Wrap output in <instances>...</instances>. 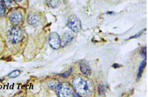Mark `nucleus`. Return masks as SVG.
I'll return each instance as SVG.
<instances>
[{"label":"nucleus","mask_w":148,"mask_h":97,"mask_svg":"<svg viewBox=\"0 0 148 97\" xmlns=\"http://www.w3.org/2000/svg\"><path fill=\"white\" fill-rule=\"evenodd\" d=\"M73 88L80 96H87L91 93L92 86H90L86 80L80 76L74 78L73 81Z\"/></svg>","instance_id":"obj_1"},{"label":"nucleus","mask_w":148,"mask_h":97,"mask_svg":"<svg viewBox=\"0 0 148 97\" xmlns=\"http://www.w3.org/2000/svg\"><path fill=\"white\" fill-rule=\"evenodd\" d=\"M56 91L60 97L80 96L77 93L76 94L74 92L72 88L68 84H61Z\"/></svg>","instance_id":"obj_2"},{"label":"nucleus","mask_w":148,"mask_h":97,"mask_svg":"<svg viewBox=\"0 0 148 97\" xmlns=\"http://www.w3.org/2000/svg\"><path fill=\"white\" fill-rule=\"evenodd\" d=\"M23 37V32L20 27L17 26L14 27L10 33L9 40L14 43H17L21 42Z\"/></svg>","instance_id":"obj_3"},{"label":"nucleus","mask_w":148,"mask_h":97,"mask_svg":"<svg viewBox=\"0 0 148 97\" xmlns=\"http://www.w3.org/2000/svg\"><path fill=\"white\" fill-rule=\"evenodd\" d=\"M68 27L75 32H79L82 29V25L79 19L75 15H71L67 22Z\"/></svg>","instance_id":"obj_4"},{"label":"nucleus","mask_w":148,"mask_h":97,"mask_svg":"<svg viewBox=\"0 0 148 97\" xmlns=\"http://www.w3.org/2000/svg\"><path fill=\"white\" fill-rule=\"evenodd\" d=\"M50 45L54 49H58L61 46V40L59 34L53 32L50 34L49 38Z\"/></svg>","instance_id":"obj_5"},{"label":"nucleus","mask_w":148,"mask_h":97,"mask_svg":"<svg viewBox=\"0 0 148 97\" xmlns=\"http://www.w3.org/2000/svg\"><path fill=\"white\" fill-rule=\"evenodd\" d=\"M74 38L73 33L67 32L63 34L61 40V45L62 47L67 46L72 41Z\"/></svg>","instance_id":"obj_6"},{"label":"nucleus","mask_w":148,"mask_h":97,"mask_svg":"<svg viewBox=\"0 0 148 97\" xmlns=\"http://www.w3.org/2000/svg\"><path fill=\"white\" fill-rule=\"evenodd\" d=\"M80 69L83 74L87 76L91 75L92 71L89 63L86 61H83L80 63Z\"/></svg>","instance_id":"obj_7"},{"label":"nucleus","mask_w":148,"mask_h":97,"mask_svg":"<svg viewBox=\"0 0 148 97\" xmlns=\"http://www.w3.org/2000/svg\"><path fill=\"white\" fill-rule=\"evenodd\" d=\"M10 18L12 22L17 24L20 22L22 19V15L20 11H14L10 14Z\"/></svg>","instance_id":"obj_8"},{"label":"nucleus","mask_w":148,"mask_h":97,"mask_svg":"<svg viewBox=\"0 0 148 97\" xmlns=\"http://www.w3.org/2000/svg\"><path fill=\"white\" fill-rule=\"evenodd\" d=\"M147 64V59H144L142 62L141 63L139 66V69L137 75V80H139L141 78L143 71Z\"/></svg>","instance_id":"obj_9"},{"label":"nucleus","mask_w":148,"mask_h":97,"mask_svg":"<svg viewBox=\"0 0 148 97\" xmlns=\"http://www.w3.org/2000/svg\"><path fill=\"white\" fill-rule=\"evenodd\" d=\"M40 18L39 16L36 14H32L28 18V22L30 24L32 25H37L40 22Z\"/></svg>","instance_id":"obj_10"},{"label":"nucleus","mask_w":148,"mask_h":97,"mask_svg":"<svg viewBox=\"0 0 148 97\" xmlns=\"http://www.w3.org/2000/svg\"><path fill=\"white\" fill-rule=\"evenodd\" d=\"M107 86L103 84H100L98 87V93L100 96H103L107 91Z\"/></svg>","instance_id":"obj_11"},{"label":"nucleus","mask_w":148,"mask_h":97,"mask_svg":"<svg viewBox=\"0 0 148 97\" xmlns=\"http://www.w3.org/2000/svg\"><path fill=\"white\" fill-rule=\"evenodd\" d=\"M5 9L3 0H0V16H3L5 13Z\"/></svg>","instance_id":"obj_12"},{"label":"nucleus","mask_w":148,"mask_h":97,"mask_svg":"<svg viewBox=\"0 0 148 97\" xmlns=\"http://www.w3.org/2000/svg\"><path fill=\"white\" fill-rule=\"evenodd\" d=\"M140 54L142 57L144 59H147V47H143L141 49Z\"/></svg>","instance_id":"obj_13"},{"label":"nucleus","mask_w":148,"mask_h":97,"mask_svg":"<svg viewBox=\"0 0 148 97\" xmlns=\"http://www.w3.org/2000/svg\"><path fill=\"white\" fill-rule=\"evenodd\" d=\"M146 29H144L140 31V32H138L137 34L135 35H133V36H130L128 39H133L137 38H138L140 37L144 32L146 31Z\"/></svg>","instance_id":"obj_14"},{"label":"nucleus","mask_w":148,"mask_h":97,"mask_svg":"<svg viewBox=\"0 0 148 97\" xmlns=\"http://www.w3.org/2000/svg\"><path fill=\"white\" fill-rule=\"evenodd\" d=\"M20 71L18 70L13 71L9 74V77L10 78H15L17 77L20 74Z\"/></svg>","instance_id":"obj_15"},{"label":"nucleus","mask_w":148,"mask_h":97,"mask_svg":"<svg viewBox=\"0 0 148 97\" xmlns=\"http://www.w3.org/2000/svg\"><path fill=\"white\" fill-rule=\"evenodd\" d=\"M72 72V68H70L69 70L67 71H66L65 73H63V74H61L60 75L62 77L64 78H67L71 74V73Z\"/></svg>","instance_id":"obj_16"},{"label":"nucleus","mask_w":148,"mask_h":97,"mask_svg":"<svg viewBox=\"0 0 148 97\" xmlns=\"http://www.w3.org/2000/svg\"><path fill=\"white\" fill-rule=\"evenodd\" d=\"M112 67L114 69H117L123 67V65L120 64L114 63L112 65Z\"/></svg>","instance_id":"obj_17"},{"label":"nucleus","mask_w":148,"mask_h":97,"mask_svg":"<svg viewBox=\"0 0 148 97\" xmlns=\"http://www.w3.org/2000/svg\"><path fill=\"white\" fill-rule=\"evenodd\" d=\"M4 3H5L7 5H10L12 3L11 0H3Z\"/></svg>","instance_id":"obj_18"},{"label":"nucleus","mask_w":148,"mask_h":97,"mask_svg":"<svg viewBox=\"0 0 148 97\" xmlns=\"http://www.w3.org/2000/svg\"><path fill=\"white\" fill-rule=\"evenodd\" d=\"M113 12L112 11H109L107 13L108 14H110V15H111V14H113Z\"/></svg>","instance_id":"obj_19"},{"label":"nucleus","mask_w":148,"mask_h":97,"mask_svg":"<svg viewBox=\"0 0 148 97\" xmlns=\"http://www.w3.org/2000/svg\"><path fill=\"white\" fill-rule=\"evenodd\" d=\"M15 1H21V0H15Z\"/></svg>","instance_id":"obj_20"}]
</instances>
